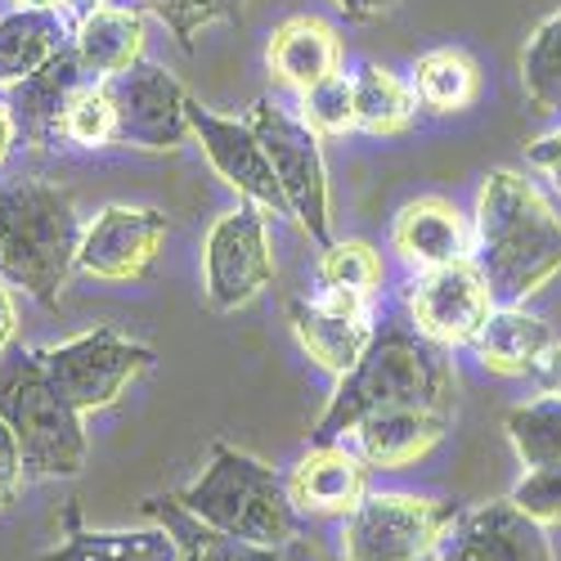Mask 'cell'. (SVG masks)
<instances>
[{"label":"cell","instance_id":"cell-1","mask_svg":"<svg viewBox=\"0 0 561 561\" xmlns=\"http://www.w3.org/2000/svg\"><path fill=\"white\" fill-rule=\"evenodd\" d=\"M458 378L449 351L427 342L409 319L373 323V337L351 373L337 378L329 409L319 413L310 445H337L346 440L364 417L382 409H436L454 413Z\"/></svg>","mask_w":561,"mask_h":561},{"label":"cell","instance_id":"cell-2","mask_svg":"<svg viewBox=\"0 0 561 561\" xmlns=\"http://www.w3.org/2000/svg\"><path fill=\"white\" fill-rule=\"evenodd\" d=\"M472 261L481 265L494 306H522L561 270V216L522 171H490L477 194Z\"/></svg>","mask_w":561,"mask_h":561},{"label":"cell","instance_id":"cell-3","mask_svg":"<svg viewBox=\"0 0 561 561\" xmlns=\"http://www.w3.org/2000/svg\"><path fill=\"white\" fill-rule=\"evenodd\" d=\"M77 248L81 220L68 190L45 180L0 184V278L23 288L36 306L59 310Z\"/></svg>","mask_w":561,"mask_h":561},{"label":"cell","instance_id":"cell-4","mask_svg":"<svg viewBox=\"0 0 561 561\" xmlns=\"http://www.w3.org/2000/svg\"><path fill=\"white\" fill-rule=\"evenodd\" d=\"M198 522L229 539L248 543H288L301 530V512L288 499V481L274 472L270 462L233 449L225 440L211 445V458L194 485L175 494Z\"/></svg>","mask_w":561,"mask_h":561},{"label":"cell","instance_id":"cell-5","mask_svg":"<svg viewBox=\"0 0 561 561\" xmlns=\"http://www.w3.org/2000/svg\"><path fill=\"white\" fill-rule=\"evenodd\" d=\"M0 417L23 445L27 477H77L85 467V423L50 382L41 355L27 346H10L0 355Z\"/></svg>","mask_w":561,"mask_h":561},{"label":"cell","instance_id":"cell-6","mask_svg":"<svg viewBox=\"0 0 561 561\" xmlns=\"http://www.w3.org/2000/svg\"><path fill=\"white\" fill-rule=\"evenodd\" d=\"M458 503L423 494H364L351 517H342V561H427L436 557Z\"/></svg>","mask_w":561,"mask_h":561},{"label":"cell","instance_id":"cell-7","mask_svg":"<svg viewBox=\"0 0 561 561\" xmlns=\"http://www.w3.org/2000/svg\"><path fill=\"white\" fill-rule=\"evenodd\" d=\"M248 122L261 135L265 158L274 167L278 190H284V198H288L293 220L310 233L319 248H329L333 243V233H329L333 216H329V167H323L319 135L301 117L284 113L274 100H256Z\"/></svg>","mask_w":561,"mask_h":561},{"label":"cell","instance_id":"cell-8","mask_svg":"<svg viewBox=\"0 0 561 561\" xmlns=\"http://www.w3.org/2000/svg\"><path fill=\"white\" fill-rule=\"evenodd\" d=\"M50 382L77 413H100L122 400V391L153 368V351L145 342H130L117 329H90L64 346H41L36 351Z\"/></svg>","mask_w":561,"mask_h":561},{"label":"cell","instance_id":"cell-9","mask_svg":"<svg viewBox=\"0 0 561 561\" xmlns=\"http://www.w3.org/2000/svg\"><path fill=\"white\" fill-rule=\"evenodd\" d=\"M265 207L239 203L225 211L203 243V293L216 314H233L252 306L274 284V256L265 233Z\"/></svg>","mask_w":561,"mask_h":561},{"label":"cell","instance_id":"cell-10","mask_svg":"<svg viewBox=\"0 0 561 561\" xmlns=\"http://www.w3.org/2000/svg\"><path fill=\"white\" fill-rule=\"evenodd\" d=\"M104 90L117 113V139L122 149H149L171 153L194 135L190 126V90H184L167 68L139 59L135 68L104 77Z\"/></svg>","mask_w":561,"mask_h":561},{"label":"cell","instance_id":"cell-11","mask_svg":"<svg viewBox=\"0 0 561 561\" xmlns=\"http://www.w3.org/2000/svg\"><path fill=\"white\" fill-rule=\"evenodd\" d=\"M404 310H409V323L427 342L454 351V346L477 342L485 319L494 314V293L485 284L481 265L467 256V261H454V265L417 270L409 293H404Z\"/></svg>","mask_w":561,"mask_h":561},{"label":"cell","instance_id":"cell-12","mask_svg":"<svg viewBox=\"0 0 561 561\" xmlns=\"http://www.w3.org/2000/svg\"><path fill=\"white\" fill-rule=\"evenodd\" d=\"M167 233H171L167 211L113 203L81 229L77 270L90 278H104V284H139L153 270Z\"/></svg>","mask_w":561,"mask_h":561},{"label":"cell","instance_id":"cell-13","mask_svg":"<svg viewBox=\"0 0 561 561\" xmlns=\"http://www.w3.org/2000/svg\"><path fill=\"white\" fill-rule=\"evenodd\" d=\"M190 126H194V139L203 145L207 162L216 167V175L229 184V190H239L248 203L265 207L270 216H293L284 190H278V180H274V167L265 158L261 135L252 130V122L211 113L190 95Z\"/></svg>","mask_w":561,"mask_h":561},{"label":"cell","instance_id":"cell-14","mask_svg":"<svg viewBox=\"0 0 561 561\" xmlns=\"http://www.w3.org/2000/svg\"><path fill=\"white\" fill-rule=\"evenodd\" d=\"M436 561H557L543 526L512 503L494 499L472 512H458L445 530Z\"/></svg>","mask_w":561,"mask_h":561},{"label":"cell","instance_id":"cell-15","mask_svg":"<svg viewBox=\"0 0 561 561\" xmlns=\"http://www.w3.org/2000/svg\"><path fill=\"white\" fill-rule=\"evenodd\" d=\"M293 314V333L301 351L323 368L342 378L355 368L373 337V319H368V297L351 288H319L314 297H297L288 306Z\"/></svg>","mask_w":561,"mask_h":561},{"label":"cell","instance_id":"cell-16","mask_svg":"<svg viewBox=\"0 0 561 561\" xmlns=\"http://www.w3.org/2000/svg\"><path fill=\"white\" fill-rule=\"evenodd\" d=\"M139 512L175 535L184 561H342V552H329L314 535H297L288 543H248V539H229L220 530H211L207 522H198L190 507L175 494H158L145 499Z\"/></svg>","mask_w":561,"mask_h":561},{"label":"cell","instance_id":"cell-17","mask_svg":"<svg viewBox=\"0 0 561 561\" xmlns=\"http://www.w3.org/2000/svg\"><path fill=\"white\" fill-rule=\"evenodd\" d=\"M95 81L100 77L85 68V59L77 55V45H64V50L45 68H36L32 77L10 85V104L5 108H10L19 135L27 139L32 149H50V145H59V126H64L68 104Z\"/></svg>","mask_w":561,"mask_h":561},{"label":"cell","instance_id":"cell-18","mask_svg":"<svg viewBox=\"0 0 561 561\" xmlns=\"http://www.w3.org/2000/svg\"><path fill=\"white\" fill-rule=\"evenodd\" d=\"M373 467L346 445H310L306 458L288 472V499L301 517H351L355 503L368 494Z\"/></svg>","mask_w":561,"mask_h":561},{"label":"cell","instance_id":"cell-19","mask_svg":"<svg viewBox=\"0 0 561 561\" xmlns=\"http://www.w3.org/2000/svg\"><path fill=\"white\" fill-rule=\"evenodd\" d=\"M472 220L449 198H413L391 220V248L409 270H436L472 256Z\"/></svg>","mask_w":561,"mask_h":561},{"label":"cell","instance_id":"cell-20","mask_svg":"<svg viewBox=\"0 0 561 561\" xmlns=\"http://www.w3.org/2000/svg\"><path fill=\"white\" fill-rule=\"evenodd\" d=\"M449 417L454 413H436V409H382V413L364 417L346 440L368 467L400 472V467L423 462L445 440Z\"/></svg>","mask_w":561,"mask_h":561},{"label":"cell","instance_id":"cell-21","mask_svg":"<svg viewBox=\"0 0 561 561\" xmlns=\"http://www.w3.org/2000/svg\"><path fill=\"white\" fill-rule=\"evenodd\" d=\"M270 72L284 81L288 90L306 95L310 85L329 81L333 72H342V36L329 19L319 14H293L274 27L270 50H265Z\"/></svg>","mask_w":561,"mask_h":561},{"label":"cell","instance_id":"cell-22","mask_svg":"<svg viewBox=\"0 0 561 561\" xmlns=\"http://www.w3.org/2000/svg\"><path fill=\"white\" fill-rule=\"evenodd\" d=\"M552 329L548 319L530 314L526 306H494V314L485 319V329L477 333V359L499 373V378H535L539 359L552 346Z\"/></svg>","mask_w":561,"mask_h":561},{"label":"cell","instance_id":"cell-23","mask_svg":"<svg viewBox=\"0 0 561 561\" xmlns=\"http://www.w3.org/2000/svg\"><path fill=\"white\" fill-rule=\"evenodd\" d=\"M72 45L100 81L117 77L145 59V14L130 5H95L77 19Z\"/></svg>","mask_w":561,"mask_h":561},{"label":"cell","instance_id":"cell-24","mask_svg":"<svg viewBox=\"0 0 561 561\" xmlns=\"http://www.w3.org/2000/svg\"><path fill=\"white\" fill-rule=\"evenodd\" d=\"M64 10H14L0 19V85H14L72 45Z\"/></svg>","mask_w":561,"mask_h":561},{"label":"cell","instance_id":"cell-25","mask_svg":"<svg viewBox=\"0 0 561 561\" xmlns=\"http://www.w3.org/2000/svg\"><path fill=\"white\" fill-rule=\"evenodd\" d=\"M68 539L41 561H184L180 543L171 530L149 526V530H81L77 512H68Z\"/></svg>","mask_w":561,"mask_h":561},{"label":"cell","instance_id":"cell-26","mask_svg":"<svg viewBox=\"0 0 561 561\" xmlns=\"http://www.w3.org/2000/svg\"><path fill=\"white\" fill-rule=\"evenodd\" d=\"M409 90L417 108H427V113H467L481 100V64L467 50L440 45V50L417 55L409 72Z\"/></svg>","mask_w":561,"mask_h":561},{"label":"cell","instance_id":"cell-27","mask_svg":"<svg viewBox=\"0 0 561 561\" xmlns=\"http://www.w3.org/2000/svg\"><path fill=\"white\" fill-rule=\"evenodd\" d=\"M351 85H355V130H364V135H404L413 126L417 100H413L409 81H400L391 68L359 64Z\"/></svg>","mask_w":561,"mask_h":561},{"label":"cell","instance_id":"cell-28","mask_svg":"<svg viewBox=\"0 0 561 561\" xmlns=\"http://www.w3.org/2000/svg\"><path fill=\"white\" fill-rule=\"evenodd\" d=\"M507 440L526 467H552L561 462V396H539L503 417Z\"/></svg>","mask_w":561,"mask_h":561},{"label":"cell","instance_id":"cell-29","mask_svg":"<svg viewBox=\"0 0 561 561\" xmlns=\"http://www.w3.org/2000/svg\"><path fill=\"white\" fill-rule=\"evenodd\" d=\"M522 85L535 113H561V10L535 27L522 50Z\"/></svg>","mask_w":561,"mask_h":561},{"label":"cell","instance_id":"cell-30","mask_svg":"<svg viewBox=\"0 0 561 561\" xmlns=\"http://www.w3.org/2000/svg\"><path fill=\"white\" fill-rule=\"evenodd\" d=\"M387 278V265L378 256V248L364 243V239H342L329 243L319 256V284L323 288H351V293H378Z\"/></svg>","mask_w":561,"mask_h":561},{"label":"cell","instance_id":"cell-31","mask_svg":"<svg viewBox=\"0 0 561 561\" xmlns=\"http://www.w3.org/2000/svg\"><path fill=\"white\" fill-rule=\"evenodd\" d=\"M59 139H64V145H72V149H108L117 139V113H113V100H108L104 81L85 85L81 95L68 104Z\"/></svg>","mask_w":561,"mask_h":561},{"label":"cell","instance_id":"cell-32","mask_svg":"<svg viewBox=\"0 0 561 561\" xmlns=\"http://www.w3.org/2000/svg\"><path fill=\"white\" fill-rule=\"evenodd\" d=\"M139 5L153 10L171 27L180 50H194V36L207 23H239L243 19V0H139Z\"/></svg>","mask_w":561,"mask_h":561},{"label":"cell","instance_id":"cell-33","mask_svg":"<svg viewBox=\"0 0 561 561\" xmlns=\"http://www.w3.org/2000/svg\"><path fill=\"white\" fill-rule=\"evenodd\" d=\"M301 122L314 135H346L355 130V85L346 72H333L329 81L310 85L301 95Z\"/></svg>","mask_w":561,"mask_h":561},{"label":"cell","instance_id":"cell-34","mask_svg":"<svg viewBox=\"0 0 561 561\" xmlns=\"http://www.w3.org/2000/svg\"><path fill=\"white\" fill-rule=\"evenodd\" d=\"M512 503H517L526 517H535L543 530L561 526V462L530 467V472L522 477V485L512 490Z\"/></svg>","mask_w":561,"mask_h":561},{"label":"cell","instance_id":"cell-35","mask_svg":"<svg viewBox=\"0 0 561 561\" xmlns=\"http://www.w3.org/2000/svg\"><path fill=\"white\" fill-rule=\"evenodd\" d=\"M27 481H32V477H27V462H23V445H19V436L10 432L5 417H0V507H10V503L23 494Z\"/></svg>","mask_w":561,"mask_h":561},{"label":"cell","instance_id":"cell-36","mask_svg":"<svg viewBox=\"0 0 561 561\" xmlns=\"http://www.w3.org/2000/svg\"><path fill=\"white\" fill-rule=\"evenodd\" d=\"M526 158H530V167H535V171H543V175L552 180V190L561 194V130H552V135L535 139V145L526 149Z\"/></svg>","mask_w":561,"mask_h":561},{"label":"cell","instance_id":"cell-37","mask_svg":"<svg viewBox=\"0 0 561 561\" xmlns=\"http://www.w3.org/2000/svg\"><path fill=\"white\" fill-rule=\"evenodd\" d=\"M535 382L543 387V396H561V342L548 346V355L535 368Z\"/></svg>","mask_w":561,"mask_h":561},{"label":"cell","instance_id":"cell-38","mask_svg":"<svg viewBox=\"0 0 561 561\" xmlns=\"http://www.w3.org/2000/svg\"><path fill=\"white\" fill-rule=\"evenodd\" d=\"M333 5H337L346 19L364 23V19H382V14H391L400 0H333Z\"/></svg>","mask_w":561,"mask_h":561},{"label":"cell","instance_id":"cell-39","mask_svg":"<svg viewBox=\"0 0 561 561\" xmlns=\"http://www.w3.org/2000/svg\"><path fill=\"white\" fill-rule=\"evenodd\" d=\"M19 337V306H14V293L0 288V355H5Z\"/></svg>","mask_w":561,"mask_h":561},{"label":"cell","instance_id":"cell-40","mask_svg":"<svg viewBox=\"0 0 561 561\" xmlns=\"http://www.w3.org/2000/svg\"><path fill=\"white\" fill-rule=\"evenodd\" d=\"M14 139H19V126H14L10 108L0 104V167H5V158H10V149H14Z\"/></svg>","mask_w":561,"mask_h":561},{"label":"cell","instance_id":"cell-41","mask_svg":"<svg viewBox=\"0 0 561 561\" xmlns=\"http://www.w3.org/2000/svg\"><path fill=\"white\" fill-rule=\"evenodd\" d=\"M19 10H64L68 14V0H19Z\"/></svg>","mask_w":561,"mask_h":561},{"label":"cell","instance_id":"cell-42","mask_svg":"<svg viewBox=\"0 0 561 561\" xmlns=\"http://www.w3.org/2000/svg\"><path fill=\"white\" fill-rule=\"evenodd\" d=\"M100 0H68V14H85V10H95Z\"/></svg>","mask_w":561,"mask_h":561},{"label":"cell","instance_id":"cell-43","mask_svg":"<svg viewBox=\"0 0 561 561\" xmlns=\"http://www.w3.org/2000/svg\"><path fill=\"white\" fill-rule=\"evenodd\" d=\"M427 561H436V557H427Z\"/></svg>","mask_w":561,"mask_h":561}]
</instances>
